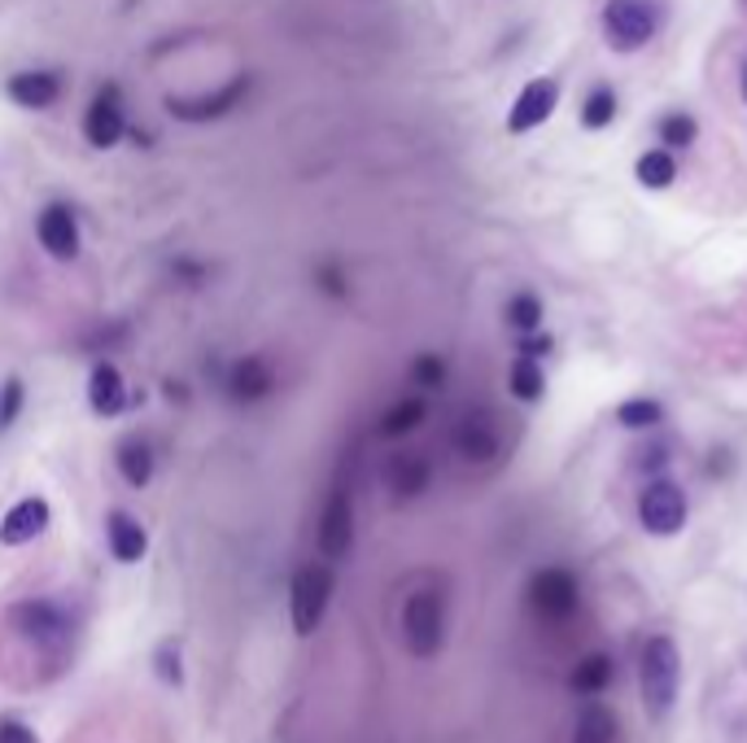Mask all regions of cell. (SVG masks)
<instances>
[{
    "mask_svg": "<svg viewBox=\"0 0 747 743\" xmlns=\"http://www.w3.org/2000/svg\"><path fill=\"white\" fill-rule=\"evenodd\" d=\"M18 411H22V380L9 376V380L0 385V428H9V424L18 420Z\"/></svg>",
    "mask_w": 747,
    "mask_h": 743,
    "instance_id": "31",
    "label": "cell"
},
{
    "mask_svg": "<svg viewBox=\"0 0 747 743\" xmlns=\"http://www.w3.org/2000/svg\"><path fill=\"white\" fill-rule=\"evenodd\" d=\"M355 542V507H350V494L346 490H333L329 503H324V516H320V551L329 560H342Z\"/></svg>",
    "mask_w": 747,
    "mask_h": 743,
    "instance_id": "11",
    "label": "cell"
},
{
    "mask_svg": "<svg viewBox=\"0 0 747 743\" xmlns=\"http://www.w3.org/2000/svg\"><path fill=\"white\" fill-rule=\"evenodd\" d=\"M555 105H560V83H555V79H529V83L520 88L512 114H507V132H512V136H525V132L542 127V123L555 114Z\"/></svg>",
    "mask_w": 747,
    "mask_h": 743,
    "instance_id": "9",
    "label": "cell"
},
{
    "mask_svg": "<svg viewBox=\"0 0 747 743\" xmlns=\"http://www.w3.org/2000/svg\"><path fill=\"white\" fill-rule=\"evenodd\" d=\"M329 599H333V569L329 564H302L294 573V586H289V613H294V630L302 639L320 630Z\"/></svg>",
    "mask_w": 747,
    "mask_h": 743,
    "instance_id": "4",
    "label": "cell"
},
{
    "mask_svg": "<svg viewBox=\"0 0 747 743\" xmlns=\"http://www.w3.org/2000/svg\"><path fill=\"white\" fill-rule=\"evenodd\" d=\"M696 136H700V123L691 114H665L660 118V145L687 149V145H696Z\"/></svg>",
    "mask_w": 747,
    "mask_h": 743,
    "instance_id": "27",
    "label": "cell"
},
{
    "mask_svg": "<svg viewBox=\"0 0 747 743\" xmlns=\"http://www.w3.org/2000/svg\"><path fill=\"white\" fill-rule=\"evenodd\" d=\"M88 402L96 415H118L127 407V389H123V376L114 364H96L92 380H88Z\"/></svg>",
    "mask_w": 747,
    "mask_h": 743,
    "instance_id": "19",
    "label": "cell"
},
{
    "mask_svg": "<svg viewBox=\"0 0 747 743\" xmlns=\"http://www.w3.org/2000/svg\"><path fill=\"white\" fill-rule=\"evenodd\" d=\"M529 604H533L542 617H551V621L568 617V613L577 608V578H573L568 569H542V573L529 582Z\"/></svg>",
    "mask_w": 747,
    "mask_h": 743,
    "instance_id": "10",
    "label": "cell"
},
{
    "mask_svg": "<svg viewBox=\"0 0 747 743\" xmlns=\"http://www.w3.org/2000/svg\"><path fill=\"white\" fill-rule=\"evenodd\" d=\"M118 472L127 477V485H149V477H153V446L149 442H140V437H127L123 446H118Z\"/></svg>",
    "mask_w": 747,
    "mask_h": 743,
    "instance_id": "20",
    "label": "cell"
},
{
    "mask_svg": "<svg viewBox=\"0 0 747 743\" xmlns=\"http://www.w3.org/2000/svg\"><path fill=\"white\" fill-rule=\"evenodd\" d=\"M608 678H612V661L608 656H586L573 670V687L577 691H599V687H608Z\"/></svg>",
    "mask_w": 747,
    "mask_h": 743,
    "instance_id": "29",
    "label": "cell"
},
{
    "mask_svg": "<svg viewBox=\"0 0 747 743\" xmlns=\"http://www.w3.org/2000/svg\"><path fill=\"white\" fill-rule=\"evenodd\" d=\"M83 136H88V145H96V149H114V145L127 136L123 96H118L114 83L101 88V92L92 96V105H88V114H83Z\"/></svg>",
    "mask_w": 747,
    "mask_h": 743,
    "instance_id": "8",
    "label": "cell"
},
{
    "mask_svg": "<svg viewBox=\"0 0 747 743\" xmlns=\"http://www.w3.org/2000/svg\"><path fill=\"white\" fill-rule=\"evenodd\" d=\"M245 92H250V75H237L210 96H166V110L184 123H210V118H223L228 110H237L245 101Z\"/></svg>",
    "mask_w": 747,
    "mask_h": 743,
    "instance_id": "6",
    "label": "cell"
},
{
    "mask_svg": "<svg viewBox=\"0 0 747 743\" xmlns=\"http://www.w3.org/2000/svg\"><path fill=\"white\" fill-rule=\"evenodd\" d=\"M639 683H643V709L652 718H665L678 700V648H674V639L656 635L643 643Z\"/></svg>",
    "mask_w": 747,
    "mask_h": 743,
    "instance_id": "2",
    "label": "cell"
},
{
    "mask_svg": "<svg viewBox=\"0 0 747 743\" xmlns=\"http://www.w3.org/2000/svg\"><path fill=\"white\" fill-rule=\"evenodd\" d=\"M9 621H13L35 648H61V643H66V617H61V608H53V604H44V599L18 604V608L9 613Z\"/></svg>",
    "mask_w": 747,
    "mask_h": 743,
    "instance_id": "12",
    "label": "cell"
},
{
    "mask_svg": "<svg viewBox=\"0 0 747 743\" xmlns=\"http://www.w3.org/2000/svg\"><path fill=\"white\" fill-rule=\"evenodd\" d=\"M634 175H639V184H643V188H669V184L678 180V162H674V149H647V153L639 158Z\"/></svg>",
    "mask_w": 747,
    "mask_h": 743,
    "instance_id": "21",
    "label": "cell"
},
{
    "mask_svg": "<svg viewBox=\"0 0 747 743\" xmlns=\"http://www.w3.org/2000/svg\"><path fill=\"white\" fill-rule=\"evenodd\" d=\"M35 237L39 245L53 254V259H74L79 254V224H74V210L70 206H48L35 224Z\"/></svg>",
    "mask_w": 747,
    "mask_h": 743,
    "instance_id": "13",
    "label": "cell"
},
{
    "mask_svg": "<svg viewBox=\"0 0 747 743\" xmlns=\"http://www.w3.org/2000/svg\"><path fill=\"white\" fill-rule=\"evenodd\" d=\"M639 521H643V529L656 534V538L678 534V529L687 525V494H682V485H674V481H652V485L639 494Z\"/></svg>",
    "mask_w": 747,
    "mask_h": 743,
    "instance_id": "5",
    "label": "cell"
},
{
    "mask_svg": "<svg viewBox=\"0 0 747 743\" xmlns=\"http://www.w3.org/2000/svg\"><path fill=\"white\" fill-rule=\"evenodd\" d=\"M9 96L22 110H48L61 96V79L53 70H26V75H13L9 79Z\"/></svg>",
    "mask_w": 747,
    "mask_h": 743,
    "instance_id": "17",
    "label": "cell"
},
{
    "mask_svg": "<svg viewBox=\"0 0 747 743\" xmlns=\"http://www.w3.org/2000/svg\"><path fill=\"white\" fill-rule=\"evenodd\" d=\"M507 324H512L516 333H538V329H542V302H538L533 294H516V298L507 302Z\"/></svg>",
    "mask_w": 747,
    "mask_h": 743,
    "instance_id": "26",
    "label": "cell"
},
{
    "mask_svg": "<svg viewBox=\"0 0 747 743\" xmlns=\"http://www.w3.org/2000/svg\"><path fill=\"white\" fill-rule=\"evenodd\" d=\"M402 639L411 648V656H437L441 639H446V599L441 591L424 586L402 604Z\"/></svg>",
    "mask_w": 747,
    "mask_h": 743,
    "instance_id": "3",
    "label": "cell"
},
{
    "mask_svg": "<svg viewBox=\"0 0 747 743\" xmlns=\"http://www.w3.org/2000/svg\"><path fill=\"white\" fill-rule=\"evenodd\" d=\"M411 376H415V385H420V389H441V380H446V364H441L437 355H420V359H415V368H411Z\"/></svg>",
    "mask_w": 747,
    "mask_h": 743,
    "instance_id": "30",
    "label": "cell"
},
{
    "mask_svg": "<svg viewBox=\"0 0 747 743\" xmlns=\"http://www.w3.org/2000/svg\"><path fill=\"white\" fill-rule=\"evenodd\" d=\"M612 118H617V92L612 88H590V96H586V105H582V123L590 127V132H604V127H612Z\"/></svg>",
    "mask_w": 747,
    "mask_h": 743,
    "instance_id": "23",
    "label": "cell"
},
{
    "mask_svg": "<svg viewBox=\"0 0 747 743\" xmlns=\"http://www.w3.org/2000/svg\"><path fill=\"white\" fill-rule=\"evenodd\" d=\"M424 415H428L424 398H402V402H393V407L380 415V433H384V437H402V433L420 428Z\"/></svg>",
    "mask_w": 747,
    "mask_h": 743,
    "instance_id": "22",
    "label": "cell"
},
{
    "mask_svg": "<svg viewBox=\"0 0 747 743\" xmlns=\"http://www.w3.org/2000/svg\"><path fill=\"white\" fill-rule=\"evenodd\" d=\"M428 477H433V468H428V459L424 455H393L389 464H384V485H389V494L393 499H415V494H424L428 490Z\"/></svg>",
    "mask_w": 747,
    "mask_h": 743,
    "instance_id": "15",
    "label": "cell"
},
{
    "mask_svg": "<svg viewBox=\"0 0 747 743\" xmlns=\"http://www.w3.org/2000/svg\"><path fill=\"white\" fill-rule=\"evenodd\" d=\"M739 92H744V101H747V61H744V79H739Z\"/></svg>",
    "mask_w": 747,
    "mask_h": 743,
    "instance_id": "35",
    "label": "cell"
},
{
    "mask_svg": "<svg viewBox=\"0 0 747 743\" xmlns=\"http://www.w3.org/2000/svg\"><path fill=\"white\" fill-rule=\"evenodd\" d=\"M105 534H110V551H114V560H123V564H136V560L149 551V538H145L140 521H131L127 512H110Z\"/></svg>",
    "mask_w": 747,
    "mask_h": 743,
    "instance_id": "18",
    "label": "cell"
},
{
    "mask_svg": "<svg viewBox=\"0 0 747 743\" xmlns=\"http://www.w3.org/2000/svg\"><path fill=\"white\" fill-rule=\"evenodd\" d=\"M158 674H162V683L166 687H180V656H175V648H158Z\"/></svg>",
    "mask_w": 747,
    "mask_h": 743,
    "instance_id": "32",
    "label": "cell"
},
{
    "mask_svg": "<svg viewBox=\"0 0 747 743\" xmlns=\"http://www.w3.org/2000/svg\"><path fill=\"white\" fill-rule=\"evenodd\" d=\"M744 9H747V0H744Z\"/></svg>",
    "mask_w": 747,
    "mask_h": 743,
    "instance_id": "36",
    "label": "cell"
},
{
    "mask_svg": "<svg viewBox=\"0 0 747 743\" xmlns=\"http://www.w3.org/2000/svg\"><path fill=\"white\" fill-rule=\"evenodd\" d=\"M660 420H665V407L656 398H630L617 407V424L625 428H656Z\"/></svg>",
    "mask_w": 747,
    "mask_h": 743,
    "instance_id": "25",
    "label": "cell"
},
{
    "mask_svg": "<svg viewBox=\"0 0 747 743\" xmlns=\"http://www.w3.org/2000/svg\"><path fill=\"white\" fill-rule=\"evenodd\" d=\"M450 446H455V455L468 459V464H490V459H498L503 437H498L494 415H490V411H468V415L455 424Z\"/></svg>",
    "mask_w": 747,
    "mask_h": 743,
    "instance_id": "7",
    "label": "cell"
},
{
    "mask_svg": "<svg viewBox=\"0 0 747 743\" xmlns=\"http://www.w3.org/2000/svg\"><path fill=\"white\" fill-rule=\"evenodd\" d=\"M542 389H547V380H542L538 359L520 355V359L512 364V393H516L520 402H538V398H542Z\"/></svg>",
    "mask_w": 747,
    "mask_h": 743,
    "instance_id": "24",
    "label": "cell"
},
{
    "mask_svg": "<svg viewBox=\"0 0 747 743\" xmlns=\"http://www.w3.org/2000/svg\"><path fill=\"white\" fill-rule=\"evenodd\" d=\"M276 389V376H272V364L267 359H258V355H245L232 376H228V393L237 398V402H258V398H267Z\"/></svg>",
    "mask_w": 747,
    "mask_h": 743,
    "instance_id": "16",
    "label": "cell"
},
{
    "mask_svg": "<svg viewBox=\"0 0 747 743\" xmlns=\"http://www.w3.org/2000/svg\"><path fill=\"white\" fill-rule=\"evenodd\" d=\"M44 529H48V503H44V499H22V503H13V507L4 512V521H0V542H4V547H22V542L39 538Z\"/></svg>",
    "mask_w": 747,
    "mask_h": 743,
    "instance_id": "14",
    "label": "cell"
},
{
    "mask_svg": "<svg viewBox=\"0 0 747 743\" xmlns=\"http://www.w3.org/2000/svg\"><path fill=\"white\" fill-rule=\"evenodd\" d=\"M612 713L608 709H586L577 731H573V743H612Z\"/></svg>",
    "mask_w": 747,
    "mask_h": 743,
    "instance_id": "28",
    "label": "cell"
},
{
    "mask_svg": "<svg viewBox=\"0 0 747 743\" xmlns=\"http://www.w3.org/2000/svg\"><path fill=\"white\" fill-rule=\"evenodd\" d=\"M551 351V338H525L520 342V355H529V359H538V355H547Z\"/></svg>",
    "mask_w": 747,
    "mask_h": 743,
    "instance_id": "34",
    "label": "cell"
},
{
    "mask_svg": "<svg viewBox=\"0 0 747 743\" xmlns=\"http://www.w3.org/2000/svg\"><path fill=\"white\" fill-rule=\"evenodd\" d=\"M0 743H35V735L22 722H0Z\"/></svg>",
    "mask_w": 747,
    "mask_h": 743,
    "instance_id": "33",
    "label": "cell"
},
{
    "mask_svg": "<svg viewBox=\"0 0 747 743\" xmlns=\"http://www.w3.org/2000/svg\"><path fill=\"white\" fill-rule=\"evenodd\" d=\"M599 26H604V39L608 48L617 53H639L647 48L660 26H665V9L656 0H608L604 13H599Z\"/></svg>",
    "mask_w": 747,
    "mask_h": 743,
    "instance_id": "1",
    "label": "cell"
}]
</instances>
